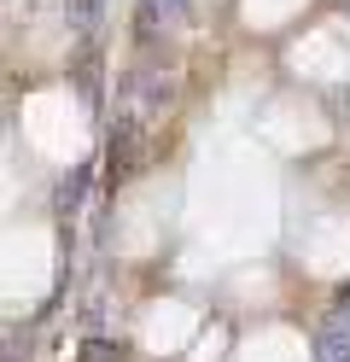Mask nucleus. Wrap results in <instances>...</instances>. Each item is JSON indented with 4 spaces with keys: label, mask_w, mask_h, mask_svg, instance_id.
I'll return each mask as SVG.
<instances>
[{
    "label": "nucleus",
    "mask_w": 350,
    "mask_h": 362,
    "mask_svg": "<svg viewBox=\"0 0 350 362\" xmlns=\"http://www.w3.org/2000/svg\"><path fill=\"white\" fill-rule=\"evenodd\" d=\"M170 105V82H163V71H152V64H134V71L123 76V111L129 117L123 123H146V117H158V111Z\"/></svg>",
    "instance_id": "obj_1"
},
{
    "label": "nucleus",
    "mask_w": 350,
    "mask_h": 362,
    "mask_svg": "<svg viewBox=\"0 0 350 362\" xmlns=\"http://www.w3.org/2000/svg\"><path fill=\"white\" fill-rule=\"evenodd\" d=\"M321 362H350V304L327 322V333H321Z\"/></svg>",
    "instance_id": "obj_2"
},
{
    "label": "nucleus",
    "mask_w": 350,
    "mask_h": 362,
    "mask_svg": "<svg viewBox=\"0 0 350 362\" xmlns=\"http://www.w3.org/2000/svg\"><path fill=\"white\" fill-rule=\"evenodd\" d=\"M88 175H93V170L82 164L76 175H70V181H64V193H59V199H64V211H76V205H82V193H88Z\"/></svg>",
    "instance_id": "obj_3"
},
{
    "label": "nucleus",
    "mask_w": 350,
    "mask_h": 362,
    "mask_svg": "<svg viewBox=\"0 0 350 362\" xmlns=\"http://www.w3.org/2000/svg\"><path fill=\"white\" fill-rule=\"evenodd\" d=\"M64 6H70V24H93V18H100V0H64Z\"/></svg>",
    "instance_id": "obj_4"
},
{
    "label": "nucleus",
    "mask_w": 350,
    "mask_h": 362,
    "mask_svg": "<svg viewBox=\"0 0 350 362\" xmlns=\"http://www.w3.org/2000/svg\"><path fill=\"white\" fill-rule=\"evenodd\" d=\"M146 6H158V0H146ZM163 6H170V12H187V0H163Z\"/></svg>",
    "instance_id": "obj_5"
}]
</instances>
